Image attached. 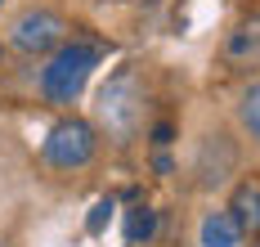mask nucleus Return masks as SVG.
<instances>
[{"label":"nucleus","instance_id":"6","mask_svg":"<svg viewBox=\"0 0 260 247\" xmlns=\"http://www.w3.org/2000/svg\"><path fill=\"white\" fill-rule=\"evenodd\" d=\"M229 220L238 225V234H260V184H238L234 202H229Z\"/></svg>","mask_w":260,"mask_h":247},{"label":"nucleus","instance_id":"2","mask_svg":"<svg viewBox=\"0 0 260 247\" xmlns=\"http://www.w3.org/2000/svg\"><path fill=\"white\" fill-rule=\"evenodd\" d=\"M99 121L108 126V135H117V139L135 135V126H139V81H135L130 68L108 77V85L99 90Z\"/></svg>","mask_w":260,"mask_h":247},{"label":"nucleus","instance_id":"10","mask_svg":"<svg viewBox=\"0 0 260 247\" xmlns=\"http://www.w3.org/2000/svg\"><path fill=\"white\" fill-rule=\"evenodd\" d=\"M108 216H112V202H94V211H90V234H99Z\"/></svg>","mask_w":260,"mask_h":247},{"label":"nucleus","instance_id":"3","mask_svg":"<svg viewBox=\"0 0 260 247\" xmlns=\"http://www.w3.org/2000/svg\"><path fill=\"white\" fill-rule=\"evenodd\" d=\"M94 148H99L94 126L81 121V117H63L50 135H45V162L58 166V171H77V166H85L94 158Z\"/></svg>","mask_w":260,"mask_h":247},{"label":"nucleus","instance_id":"5","mask_svg":"<svg viewBox=\"0 0 260 247\" xmlns=\"http://www.w3.org/2000/svg\"><path fill=\"white\" fill-rule=\"evenodd\" d=\"M224 63H229V68H256L260 63V14L247 18V23H238V27L229 32V41H224Z\"/></svg>","mask_w":260,"mask_h":247},{"label":"nucleus","instance_id":"8","mask_svg":"<svg viewBox=\"0 0 260 247\" xmlns=\"http://www.w3.org/2000/svg\"><path fill=\"white\" fill-rule=\"evenodd\" d=\"M157 234V211H148V207H135L126 216V238L130 243H148Z\"/></svg>","mask_w":260,"mask_h":247},{"label":"nucleus","instance_id":"12","mask_svg":"<svg viewBox=\"0 0 260 247\" xmlns=\"http://www.w3.org/2000/svg\"><path fill=\"white\" fill-rule=\"evenodd\" d=\"M0 58H5V50H0Z\"/></svg>","mask_w":260,"mask_h":247},{"label":"nucleus","instance_id":"7","mask_svg":"<svg viewBox=\"0 0 260 247\" xmlns=\"http://www.w3.org/2000/svg\"><path fill=\"white\" fill-rule=\"evenodd\" d=\"M238 243H242V234L229 220V211H211L202 220V247H238Z\"/></svg>","mask_w":260,"mask_h":247},{"label":"nucleus","instance_id":"11","mask_svg":"<svg viewBox=\"0 0 260 247\" xmlns=\"http://www.w3.org/2000/svg\"><path fill=\"white\" fill-rule=\"evenodd\" d=\"M171 135H175V131H171V121H161V126L153 131V139H157V144H171Z\"/></svg>","mask_w":260,"mask_h":247},{"label":"nucleus","instance_id":"4","mask_svg":"<svg viewBox=\"0 0 260 247\" xmlns=\"http://www.w3.org/2000/svg\"><path fill=\"white\" fill-rule=\"evenodd\" d=\"M9 41H14V50H23V54H45V50H58V45L68 41V23H63L54 9H27L23 18L14 23Z\"/></svg>","mask_w":260,"mask_h":247},{"label":"nucleus","instance_id":"1","mask_svg":"<svg viewBox=\"0 0 260 247\" xmlns=\"http://www.w3.org/2000/svg\"><path fill=\"white\" fill-rule=\"evenodd\" d=\"M94 68H99V45H90V41H63L54 50V58L41 68L45 99L50 104H77Z\"/></svg>","mask_w":260,"mask_h":247},{"label":"nucleus","instance_id":"9","mask_svg":"<svg viewBox=\"0 0 260 247\" xmlns=\"http://www.w3.org/2000/svg\"><path fill=\"white\" fill-rule=\"evenodd\" d=\"M238 117H242V126H247V135L260 139V81L242 95V104H238Z\"/></svg>","mask_w":260,"mask_h":247}]
</instances>
